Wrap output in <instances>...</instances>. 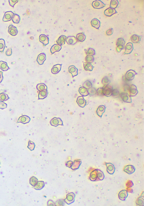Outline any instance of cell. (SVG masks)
<instances>
[{
    "label": "cell",
    "instance_id": "obj_1",
    "mask_svg": "<svg viewBox=\"0 0 144 206\" xmlns=\"http://www.w3.org/2000/svg\"><path fill=\"white\" fill-rule=\"evenodd\" d=\"M103 91L104 95L109 97L112 95V88L109 85H105L103 87Z\"/></svg>",
    "mask_w": 144,
    "mask_h": 206
},
{
    "label": "cell",
    "instance_id": "obj_51",
    "mask_svg": "<svg viewBox=\"0 0 144 206\" xmlns=\"http://www.w3.org/2000/svg\"><path fill=\"white\" fill-rule=\"evenodd\" d=\"M113 29L112 28L107 30L106 32V34L107 36L112 35L113 33Z\"/></svg>",
    "mask_w": 144,
    "mask_h": 206
},
{
    "label": "cell",
    "instance_id": "obj_13",
    "mask_svg": "<svg viewBox=\"0 0 144 206\" xmlns=\"http://www.w3.org/2000/svg\"><path fill=\"white\" fill-rule=\"evenodd\" d=\"M46 55L45 53H42L38 55L37 61L40 65L43 64L46 60Z\"/></svg>",
    "mask_w": 144,
    "mask_h": 206
},
{
    "label": "cell",
    "instance_id": "obj_47",
    "mask_svg": "<svg viewBox=\"0 0 144 206\" xmlns=\"http://www.w3.org/2000/svg\"><path fill=\"white\" fill-rule=\"evenodd\" d=\"M18 0H10L9 2L11 6L13 7L15 4L18 2Z\"/></svg>",
    "mask_w": 144,
    "mask_h": 206
},
{
    "label": "cell",
    "instance_id": "obj_28",
    "mask_svg": "<svg viewBox=\"0 0 144 206\" xmlns=\"http://www.w3.org/2000/svg\"><path fill=\"white\" fill-rule=\"evenodd\" d=\"M0 68L4 71H7L9 69L7 63L2 61H0Z\"/></svg>",
    "mask_w": 144,
    "mask_h": 206
},
{
    "label": "cell",
    "instance_id": "obj_49",
    "mask_svg": "<svg viewBox=\"0 0 144 206\" xmlns=\"http://www.w3.org/2000/svg\"><path fill=\"white\" fill-rule=\"evenodd\" d=\"M124 46L122 45H119L118 46V47H117V51L118 52H120L121 50L124 49Z\"/></svg>",
    "mask_w": 144,
    "mask_h": 206
},
{
    "label": "cell",
    "instance_id": "obj_8",
    "mask_svg": "<svg viewBox=\"0 0 144 206\" xmlns=\"http://www.w3.org/2000/svg\"><path fill=\"white\" fill-rule=\"evenodd\" d=\"M30 120L29 117L26 115L22 116L19 118L17 123H21L24 124L29 122Z\"/></svg>",
    "mask_w": 144,
    "mask_h": 206
},
{
    "label": "cell",
    "instance_id": "obj_2",
    "mask_svg": "<svg viewBox=\"0 0 144 206\" xmlns=\"http://www.w3.org/2000/svg\"><path fill=\"white\" fill-rule=\"evenodd\" d=\"M137 74V73L135 71L130 70L127 72L125 76L127 79L128 80H131L133 79L134 77Z\"/></svg>",
    "mask_w": 144,
    "mask_h": 206
},
{
    "label": "cell",
    "instance_id": "obj_53",
    "mask_svg": "<svg viewBox=\"0 0 144 206\" xmlns=\"http://www.w3.org/2000/svg\"></svg>",
    "mask_w": 144,
    "mask_h": 206
},
{
    "label": "cell",
    "instance_id": "obj_9",
    "mask_svg": "<svg viewBox=\"0 0 144 206\" xmlns=\"http://www.w3.org/2000/svg\"><path fill=\"white\" fill-rule=\"evenodd\" d=\"M8 31L9 33L13 36H16L18 32L17 28L12 25L9 26Z\"/></svg>",
    "mask_w": 144,
    "mask_h": 206
},
{
    "label": "cell",
    "instance_id": "obj_39",
    "mask_svg": "<svg viewBox=\"0 0 144 206\" xmlns=\"http://www.w3.org/2000/svg\"><path fill=\"white\" fill-rule=\"evenodd\" d=\"M5 43L4 40L3 39H0V52H2L5 47Z\"/></svg>",
    "mask_w": 144,
    "mask_h": 206
},
{
    "label": "cell",
    "instance_id": "obj_6",
    "mask_svg": "<svg viewBox=\"0 0 144 206\" xmlns=\"http://www.w3.org/2000/svg\"><path fill=\"white\" fill-rule=\"evenodd\" d=\"M135 167L132 165H128L125 167L124 171L129 174H131L135 172Z\"/></svg>",
    "mask_w": 144,
    "mask_h": 206
},
{
    "label": "cell",
    "instance_id": "obj_4",
    "mask_svg": "<svg viewBox=\"0 0 144 206\" xmlns=\"http://www.w3.org/2000/svg\"><path fill=\"white\" fill-rule=\"evenodd\" d=\"M92 6L95 9H101L105 7V5L100 0H96L93 2Z\"/></svg>",
    "mask_w": 144,
    "mask_h": 206
},
{
    "label": "cell",
    "instance_id": "obj_35",
    "mask_svg": "<svg viewBox=\"0 0 144 206\" xmlns=\"http://www.w3.org/2000/svg\"><path fill=\"white\" fill-rule=\"evenodd\" d=\"M9 99V98L6 94L2 93L0 94V101H4Z\"/></svg>",
    "mask_w": 144,
    "mask_h": 206
},
{
    "label": "cell",
    "instance_id": "obj_31",
    "mask_svg": "<svg viewBox=\"0 0 144 206\" xmlns=\"http://www.w3.org/2000/svg\"><path fill=\"white\" fill-rule=\"evenodd\" d=\"M76 39L78 41L83 42L85 40L86 36L83 33L78 34L76 36Z\"/></svg>",
    "mask_w": 144,
    "mask_h": 206
},
{
    "label": "cell",
    "instance_id": "obj_46",
    "mask_svg": "<svg viewBox=\"0 0 144 206\" xmlns=\"http://www.w3.org/2000/svg\"><path fill=\"white\" fill-rule=\"evenodd\" d=\"M7 107V104L2 101L0 102V109H4L6 108Z\"/></svg>",
    "mask_w": 144,
    "mask_h": 206
},
{
    "label": "cell",
    "instance_id": "obj_33",
    "mask_svg": "<svg viewBox=\"0 0 144 206\" xmlns=\"http://www.w3.org/2000/svg\"><path fill=\"white\" fill-rule=\"evenodd\" d=\"M37 88L38 91H41L44 90H47V87L45 84L41 83L38 84L37 86Z\"/></svg>",
    "mask_w": 144,
    "mask_h": 206
},
{
    "label": "cell",
    "instance_id": "obj_26",
    "mask_svg": "<svg viewBox=\"0 0 144 206\" xmlns=\"http://www.w3.org/2000/svg\"><path fill=\"white\" fill-rule=\"evenodd\" d=\"M142 36H139L137 35H133L131 38V40L132 42L134 43H139L141 41Z\"/></svg>",
    "mask_w": 144,
    "mask_h": 206
},
{
    "label": "cell",
    "instance_id": "obj_18",
    "mask_svg": "<svg viewBox=\"0 0 144 206\" xmlns=\"http://www.w3.org/2000/svg\"><path fill=\"white\" fill-rule=\"evenodd\" d=\"M133 50V46L132 43H128L126 46V51L124 54H129L132 52Z\"/></svg>",
    "mask_w": 144,
    "mask_h": 206
},
{
    "label": "cell",
    "instance_id": "obj_14",
    "mask_svg": "<svg viewBox=\"0 0 144 206\" xmlns=\"http://www.w3.org/2000/svg\"><path fill=\"white\" fill-rule=\"evenodd\" d=\"M39 41L43 44L44 46H46L49 43V38L44 34L40 35L39 37Z\"/></svg>",
    "mask_w": 144,
    "mask_h": 206
},
{
    "label": "cell",
    "instance_id": "obj_29",
    "mask_svg": "<svg viewBox=\"0 0 144 206\" xmlns=\"http://www.w3.org/2000/svg\"><path fill=\"white\" fill-rule=\"evenodd\" d=\"M48 95L47 90H44L39 92L38 95V99H43L46 97Z\"/></svg>",
    "mask_w": 144,
    "mask_h": 206
},
{
    "label": "cell",
    "instance_id": "obj_19",
    "mask_svg": "<svg viewBox=\"0 0 144 206\" xmlns=\"http://www.w3.org/2000/svg\"><path fill=\"white\" fill-rule=\"evenodd\" d=\"M68 70L69 72L72 74L73 77L78 74V69L74 66H71L69 67Z\"/></svg>",
    "mask_w": 144,
    "mask_h": 206
},
{
    "label": "cell",
    "instance_id": "obj_42",
    "mask_svg": "<svg viewBox=\"0 0 144 206\" xmlns=\"http://www.w3.org/2000/svg\"><path fill=\"white\" fill-rule=\"evenodd\" d=\"M35 147V144L33 142L31 141H29L28 147L31 151L34 150Z\"/></svg>",
    "mask_w": 144,
    "mask_h": 206
},
{
    "label": "cell",
    "instance_id": "obj_25",
    "mask_svg": "<svg viewBox=\"0 0 144 206\" xmlns=\"http://www.w3.org/2000/svg\"><path fill=\"white\" fill-rule=\"evenodd\" d=\"M105 107L104 106L101 105L98 107L97 111V113L98 115L101 117L103 114L105 112Z\"/></svg>",
    "mask_w": 144,
    "mask_h": 206
},
{
    "label": "cell",
    "instance_id": "obj_32",
    "mask_svg": "<svg viewBox=\"0 0 144 206\" xmlns=\"http://www.w3.org/2000/svg\"><path fill=\"white\" fill-rule=\"evenodd\" d=\"M97 180H103L105 178V176L103 172L101 170L97 169Z\"/></svg>",
    "mask_w": 144,
    "mask_h": 206
},
{
    "label": "cell",
    "instance_id": "obj_5",
    "mask_svg": "<svg viewBox=\"0 0 144 206\" xmlns=\"http://www.w3.org/2000/svg\"><path fill=\"white\" fill-rule=\"evenodd\" d=\"M14 14L11 11L7 12L5 13L3 18V22H8L11 20Z\"/></svg>",
    "mask_w": 144,
    "mask_h": 206
},
{
    "label": "cell",
    "instance_id": "obj_12",
    "mask_svg": "<svg viewBox=\"0 0 144 206\" xmlns=\"http://www.w3.org/2000/svg\"><path fill=\"white\" fill-rule=\"evenodd\" d=\"M130 96H135L137 95L138 91L136 86L133 84H132L130 88Z\"/></svg>",
    "mask_w": 144,
    "mask_h": 206
},
{
    "label": "cell",
    "instance_id": "obj_40",
    "mask_svg": "<svg viewBox=\"0 0 144 206\" xmlns=\"http://www.w3.org/2000/svg\"><path fill=\"white\" fill-rule=\"evenodd\" d=\"M85 60L86 62L91 63L93 62L94 59L92 55H87L85 58Z\"/></svg>",
    "mask_w": 144,
    "mask_h": 206
},
{
    "label": "cell",
    "instance_id": "obj_15",
    "mask_svg": "<svg viewBox=\"0 0 144 206\" xmlns=\"http://www.w3.org/2000/svg\"><path fill=\"white\" fill-rule=\"evenodd\" d=\"M77 102L78 105L81 107H85L86 105V102L84 99L83 96L78 97L77 100Z\"/></svg>",
    "mask_w": 144,
    "mask_h": 206
},
{
    "label": "cell",
    "instance_id": "obj_17",
    "mask_svg": "<svg viewBox=\"0 0 144 206\" xmlns=\"http://www.w3.org/2000/svg\"><path fill=\"white\" fill-rule=\"evenodd\" d=\"M117 13L116 10L110 7L105 10L104 12L105 14L107 16H111Z\"/></svg>",
    "mask_w": 144,
    "mask_h": 206
},
{
    "label": "cell",
    "instance_id": "obj_3",
    "mask_svg": "<svg viewBox=\"0 0 144 206\" xmlns=\"http://www.w3.org/2000/svg\"><path fill=\"white\" fill-rule=\"evenodd\" d=\"M50 124L52 126L57 127L58 125L63 126V122L61 119L59 118H55L52 119L50 121Z\"/></svg>",
    "mask_w": 144,
    "mask_h": 206
},
{
    "label": "cell",
    "instance_id": "obj_43",
    "mask_svg": "<svg viewBox=\"0 0 144 206\" xmlns=\"http://www.w3.org/2000/svg\"><path fill=\"white\" fill-rule=\"evenodd\" d=\"M125 42L122 38L118 39L117 41L116 45L117 46L119 45H122L124 46Z\"/></svg>",
    "mask_w": 144,
    "mask_h": 206
},
{
    "label": "cell",
    "instance_id": "obj_48",
    "mask_svg": "<svg viewBox=\"0 0 144 206\" xmlns=\"http://www.w3.org/2000/svg\"><path fill=\"white\" fill-rule=\"evenodd\" d=\"M96 93L99 95H103V88H99L97 90Z\"/></svg>",
    "mask_w": 144,
    "mask_h": 206
},
{
    "label": "cell",
    "instance_id": "obj_38",
    "mask_svg": "<svg viewBox=\"0 0 144 206\" xmlns=\"http://www.w3.org/2000/svg\"><path fill=\"white\" fill-rule=\"evenodd\" d=\"M118 2L117 0H111L110 4V7L111 8L115 9L118 6Z\"/></svg>",
    "mask_w": 144,
    "mask_h": 206
},
{
    "label": "cell",
    "instance_id": "obj_23",
    "mask_svg": "<svg viewBox=\"0 0 144 206\" xmlns=\"http://www.w3.org/2000/svg\"><path fill=\"white\" fill-rule=\"evenodd\" d=\"M61 49V46L58 44H55L52 47L51 51L52 54L56 52H59Z\"/></svg>",
    "mask_w": 144,
    "mask_h": 206
},
{
    "label": "cell",
    "instance_id": "obj_30",
    "mask_svg": "<svg viewBox=\"0 0 144 206\" xmlns=\"http://www.w3.org/2000/svg\"><path fill=\"white\" fill-rule=\"evenodd\" d=\"M79 92L80 94L84 96H87L89 94L88 90L83 87H80L79 88Z\"/></svg>",
    "mask_w": 144,
    "mask_h": 206
},
{
    "label": "cell",
    "instance_id": "obj_16",
    "mask_svg": "<svg viewBox=\"0 0 144 206\" xmlns=\"http://www.w3.org/2000/svg\"><path fill=\"white\" fill-rule=\"evenodd\" d=\"M128 195V192L126 190H124L121 191L118 194L119 199L122 201H125Z\"/></svg>",
    "mask_w": 144,
    "mask_h": 206
},
{
    "label": "cell",
    "instance_id": "obj_27",
    "mask_svg": "<svg viewBox=\"0 0 144 206\" xmlns=\"http://www.w3.org/2000/svg\"><path fill=\"white\" fill-rule=\"evenodd\" d=\"M66 38V36L63 35L61 36L57 40V43L58 45L61 46L64 45L65 43Z\"/></svg>",
    "mask_w": 144,
    "mask_h": 206
},
{
    "label": "cell",
    "instance_id": "obj_37",
    "mask_svg": "<svg viewBox=\"0 0 144 206\" xmlns=\"http://www.w3.org/2000/svg\"><path fill=\"white\" fill-rule=\"evenodd\" d=\"M82 86L83 87L85 88L87 90L92 87V86L91 82L89 80L86 81L84 83Z\"/></svg>",
    "mask_w": 144,
    "mask_h": 206
},
{
    "label": "cell",
    "instance_id": "obj_45",
    "mask_svg": "<svg viewBox=\"0 0 144 206\" xmlns=\"http://www.w3.org/2000/svg\"><path fill=\"white\" fill-rule=\"evenodd\" d=\"M96 90L95 88H91L88 89V91L89 94H95L96 93Z\"/></svg>",
    "mask_w": 144,
    "mask_h": 206
},
{
    "label": "cell",
    "instance_id": "obj_41",
    "mask_svg": "<svg viewBox=\"0 0 144 206\" xmlns=\"http://www.w3.org/2000/svg\"><path fill=\"white\" fill-rule=\"evenodd\" d=\"M110 82V80L109 79L108 77L106 76L104 77L102 81V83L105 86L108 85Z\"/></svg>",
    "mask_w": 144,
    "mask_h": 206
},
{
    "label": "cell",
    "instance_id": "obj_44",
    "mask_svg": "<svg viewBox=\"0 0 144 206\" xmlns=\"http://www.w3.org/2000/svg\"><path fill=\"white\" fill-rule=\"evenodd\" d=\"M136 203L139 206L143 205L144 204V199L141 197H139L137 200Z\"/></svg>",
    "mask_w": 144,
    "mask_h": 206
},
{
    "label": "cell",
    "instance_id": "obj_10",
    "mask_svg": "<svg viewBox=\"0 0 144 206\" xmlns=\"http://www.w3.org/2000/svg\"><path fill=\"white\" fill-rule=\"evenodd\" d=\"M120 96L122 99L123 101L126 102V103H131V97L128 93H122L121 94Z\"/></svg>",
    "mask_w": 144,
    "mask_h": 206
},
{
    "label": "cell",
    "instance_id": "obj_34",
    "mask_svg": "<svg viewBox=\"0 0 144 206\" xmlns=\"http://www.w3.org/2000/svg\"><path fill=\"white\" fill-rule=\"evenodd\" d=\"M13 22L16 24H18L20 22V17L17 14H14L12 18Z\"/></svg>",
    "mask_w": 144,
    "mask_h": 206
},
{
    "label": "cell",
    "instance_id": "obj_52",
    "mask_svg": "<svg viewBox=\"0 0 144 206\" xmlns=\"http://www.w3.org/2000/svg\"><path fill=\"white\" fill-rule=\"evenodd\" d=\"M3 79V73L2 72H0V83L2 81Z\"/></svg>",
    "mask_w": 144,
    "mask_h": 206
},
{
    "label": "cell",
    "instance_id": "obj_36",
    "mask_svg": "<svg viewBox=\"0 0 144 206\" xmlns=\"http://www.w3.org/2000/svg\"><path fill=\"white\" fill-rule=\"evenodd\" d=\"M86 55H94L95 54V52L94 49L92 48H89L85 51Z\"/></svg>",
    "mask_w": 144,
    "mask_h": 206
},
{
    "label": "cell",
    "instance_id": "obj_21",
    "mask_svg": "<svg viewBox=\"0 0 144 206\" xmlns=\"http://www.w3.org/2000/svg\"><path fill=\"white\" fill-rule=\"evenodd\" d=\"M62 64H57L54 66L51 69V72L52 74H56L61 70Z\"/></svg>",
    "mask_w": 144,
    "mask_h": 206
},
{
    "label": "cell",
    "instance_id": "obj_22",
    "mask_svg": "<svg viewBox=\"0 0 144 206\" xmlns=\"http://www.w3.org/2000/svg\"><path fill=\"white\" fill-rule=\"evenodd\" d=\"M97 169L94 170L91 173L90 175V180L93 181H95L97 180Z\"/></svg>",
    "mask_w": 144,
    "mask_h": 206
},
{
    "label": "cell",
    "instance_id": "obj_20",
    "mask_svg": "<svg viewBox=\"0 0 144 206\" xmlns=\"http://www.w3.org/2000/svg\"><path fill=\"white\" fill-rule=\"evenodd\" d=\"M100 22L96 18H94L92 20L91 24L92 26L98 29H99L100 26Z\"/></svg>",
    "mask_w": 144,
    "mask_h": 206
},
{
    "label": "cell",
    "instance_id": "obj_7",
    "mask_svg": "<svg viewBox=\"0 0 144 206\" xmlns=\"http://www.w3.org/2000/svg\"><path fill=\"white\" fill-rule=\"evenodd\" d=\"M107 167V172L110 174H113L115 172V168L114 165L110 163H105Z\"/></svg>",
    "mask_w": 144,
    "mask_h": 206
},
{
    "label": "cell",
    "instance_id": "obj_24",
    "mask_svg": "<svg viewBox=\"0 0 144 206\" xmlns=\"http://www.w3.org/2000/svg\"><path fill=\"white\" fill-rule=\"evenodd\" d=\"M84 68V70L86 71H92L93 68L91 64L87 62H83Z\"/></svg>",
    "mask_w": 144,
    "mask_h": 206
},
{
    "label": "cell",
    "instance_id": "obj_50",
    "mask_svg": "<svg viewBox=\"0 0 144 206\" xmlns=\"http://www.w3.org/2000/svg\"><path fill=\"white\" fill-rule=\"evenodd\" d=\"M12 49L9 48L7 49L6 52V54L8 56H10L12 54Z\"/></svg>",
    "mask_w": 144,
    "mask_h": 206
},
{
    "label": "cell",
    "instance_id": "obj_11",
    "mask_svg": "<svg viewBox=\"0 0 144 206\" xmlns=\"http://www.w3.org/2000/svg\"><path fill=\"white\" fill-rule=\"evenodd\" d=\"M66 41L68 45H74L78 41L77 39L74 36H68L66 37Z\"/></svg>",
    "mask_w": 144,
    "mask_h": 206
}]
</instances>
